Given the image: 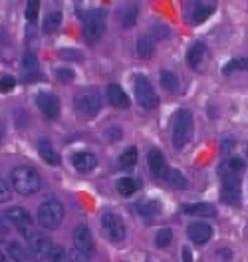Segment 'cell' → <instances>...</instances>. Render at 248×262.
Masks as SVG:
<instances>
[{
	"instance_id": "8fae6325",
	"label": "cell",
	"mask_w": 248,
	"mask_h": 262,
	"mask_svg": "<svg viewBox=\"0 0 248 262\" xmlns=\"http://www.w3.org/2000/svg\"><path fill=\"white\" fill-rule=\"evenodd\" d=\"M36 104L48 120H58L60 118V100L54 94H40L36 98Z\"/></svg>"
},
{
	"instance_id": "f546056e",
	"label": "cell",
	"mask_w": 248,
	"mask_h": 262,
	"mask_svg": "<svg viewBox=\"0 0 248 262\" xmlns=\"http://www.w3.org/2000/svg\"><path fill=\"white\" fill-rule=\"evenodd\" d=\"M239 70H248V58H235V60H231V62L223 68V74L229 76V74L239 72Z\"/></svg>"
},
{
	"instance_id": "5b68a950",
	"label": "cell",
	"mask_w": 248,
	"mask_h": 262,
	"mask_svg": "<svg viewBox=\"0 0 248 262\" xmlns=\"http://www.w3.org/2000/svg\"><path fill=\"white\" fill-rule=\"evenodd\" d=\"M105 32V12L101 8H95V10H89L83 18V38L93 44L97 42Z\"/></svg>"
},
{
	"instance_id": "bcb514c9",
	"label": "cell",
	"mask_w": 248,
	"mask_h": 262,
	"mask_svg": "<svg viewBox=\"0 0 248 262\" xmlns=\"http://www.w3.org/2000/svg\"><path fill=\"white\" fill-rule=\"evenodd\" d=\"M247 155H248V147H247Z\"/></svg>"
},
{
	"instance_id": "7a4b0ae2",
	"label": "cell",
	"mask_w": 248,
	"mask_h": 262,
	"mask_svg": "<svg viewBox=\"0 0 248 262\" xmlns=\"http://www.w3.org/2000/svg\"><path fill=\"white\" fill-rule=\"evenodd\" d=\"M193 137V116L189 110L181 108L177 110V114L173 116V145L177 149H183Z\"/></svg>"
},
{
	"instance_id": "e575fe53",
	"label": "cell",
	"mask_w": 248,
	"mask_h": 262,
	"mask_svg": "<svg viewBox=\"0 0 248 262\" xmlns=\"http://www.w3.org/2000/svg\"><path fill=\"white\" fill-rule=\"evenodd\" d=\"M22 66H24V70H26V72H28V70H32V72L36 74V70H38L36 56H34V54H30V52H26V54H24V60H22Z\"/></svg>"
},
{
	"instance_id": "d6a6232c",
	"label": "cell",
	"mask_w": 248,
	"mask_h": 262,
	"mask_svg": "<svg viewBox=\"0 0 248 262\" xmlns=\"http://www.w3.org/2000/svg\"><path fill=\"white\" fill-rule=\"evenodd\" d=\"M68 259V253L64 251V247H52V251H50V257H48V261L50 262H66Z\"/></svg>"
},
{
	"instance_id": "4fadbf2b",
	"label": "cell",
	"mask_w": 248,
	"mask_h": 262,
	"mask_svg": "<svg viewBox=\"0 0 248 262\" xmlns=\"http://www.w3.org/2000/svg\"><path fill=\"white\" fill-rule=\"evenodd\" d=\"M187 235H189V239H191L195 245L201 247V245H207V243L211 241V237H213V227L207 225V223L197 221V223H191V225H189Z\"/></svg>"
},
{
	"instance_id": "83f0119b",
	"label": "cell",
	"mask_w": 248,
	"mask_h": 262,
	"mask_svg": "<svg viewBox=\"0 0 248 262\" xmlns=\"http://www.w3.org/2000/svg\"><path fill=\"white\" fill-rule=\"evenodd\" d=\"M137 16H139V8H137L135 4H129V6L123 10V14H121V24H123L125 28H131V26L137 22Z\"/></svg>"
},
{
	"instance_id": "277c9868",
	"label": "cell",
	"mask_w": 248,
	"mask_h": 262,
	"mask_svg": "<svg viewBox=\"0 0 248 262\" xmlns=\"http://www.w3.org/2000/svg\"><path fill=\"white\" fill-rule=\"evenodd\" d=\"M221 183H223V201L233 207H239L241 205V175L221 165Z\"/></svg>"
},
{
	"instance_id": "74e56055",
	"label": "cell",
	"mask_w": 248,
	"mask_h": 262,
	"mask_svg": "<svg viewBox=\"0 0 248 262\" xmlns=\"http://www.w3.org/2000/svg\"><path fill=\"white\" fill-rule=\"evenodd\" d=\"M14 86H16V80H14L12 76H4V78H0V92H10Z\"/></svg>"
},
{
	"instance_id": "ffe728a7",
	"label": "cell",
	"mask_w": 248,
	"mask_h": 262,
	"mask_svg": "<svg viewBox=\"0 0 248 262\" xmlns=\"http://www.w3.org/2000/svg\"><path fill=\"white\" fill-rule=\"evenodd\" d=\"M50 251H52V245L46 237H34L32 239V253H34V259L36 261H44L50 257Z\"/></svg>"
},
{
	"instance_id": "d4e9b609",
	"label": "cell",
	"mask_w": 248,
	"mask_h": 262,
	"mask_svg": "<svg viewBox=\"0 0 248 262\" xmlns=\"http://www.w3.org/2000/svg\"><path fill=\"white\" fill-rule=\"evenodd\" d=\"M135 163H137V147H127L119 157V167L121 169H131Z\"/></svg>"
},
{
	"instance_id": "ee69618b",
	"label": "cell",
	"mask_w": 248,
	"mask_h": 262,
	"mask_svg": "<svg viewBox=\"0 0 248 262\" xmlns=\"http://www.w3.org/2000/svg\"><path fill=\"white\" fill-rule=\"evenodd\" d=\"M0 262H8V255L2 253V251H0Z\"/></svg>"
},
{
	"instance_id": "b9f144b4",
	"label": "cell",
	"mask_w": 248,
	"mask_h": 262,
	"mask_svg": "<svg viewBox=\"0 0 248 262\" xmlns=\"http://www.w3.org/2000/svg\"><path fill=\"white\" fill-rule=\"evenodd\" d=\"M6 237H8V225L0 221V243H4V241H6Z\"/></svg>"
},
{
	"instance_id": "2e32d148",
	"label": "cell",
	"mask_w": 248,
	"mask_h": 262,
	"mask_svg": "<svg viewBox=\"0 0 248 262\" xmlns=\"http://www.w3.org/2000/svg\"><path fill=\"white\" fill-rule=\"evenodd\" d=\"M107 100H109V104L113 108H121V110L129 108V104H131L129 98H127V94L123 92V88L117 86V84H109L107 86Z\"/></svg>"
},
{
	"instance_id": "f35d334b",
	"label": "cell",
	"mask_w": 248,
	"mask_h": 262,
	"mask_svg": "<svg viewBox=\"0 0 248 262\" xmlns=\"http://www.w3.org/2000/svg\"><path fill=\"white\" fill-rule=\"evenodd\" d=\"M56 76H58V80H62V82L74 80V72L68 70V68H58V70H56Z\"/></svg>"
},
{
	"instance_id": "ba28073f",
	"label": "cell",
	"mask_w": 248,
	"mask_h": 262,
	"mask_svg": "<svg viewBox=\"0 0 248 262\" xmlns=\"http://www.w3.org/2000/svg\"><path fill=\"white\" fill-rule=\"evenodd\" d=\"M76 110L83 120H91L101 110V98L95 92H83L76 100Z\"/></svg>"
},
{
	"instance_id": "484cf974",
	"label": "cell",
	"mask_w": 248,
	"mask_h": 262,
	"mask_svg": "<svg viewBox=\"0 0 248 262\" xmlns=\"http://www.w3.org/2000/svg\"><path fill=\"white\" fill-rule=\"evenodd\" d=\"M165 181L169 183V185H173L175 189H187L189 187V181L177 171V169H169V173H167V177H165Z\"/></svg>"
},
{
	"instance_id": "f1b7e54d",
	"label": "cell",
	"mask_w": 248,
	"mask_h": 262,
	"mask_svg": "<svg viewBox=\"0 0 248 262\" xmlns=\"http://www.w3.org/2000/svg\"><path fill=\"white\" fill-rule=\"evenodd\" d=\"M8 255L14 262H24L26 261V251L22 249V245L18 241H10L8 243Z\"/></svg>"
},
{
	"instance_id": "44dd1931",
	"label": "cell",
	"mask_w": 248,
	"mask_h": 262,
	"mask_svg": "<svg viewBox=\"0 0 248 262\" xmlns=\"http://www.w3.org/2000/svg\"><path fill=\"white\" fill-rule=\"evenodd\" d=\"M137 213L145 219H151V217H157L161 213V205H159V201H153V199L151 201H141L137 205Z\"/></svg>"
},
{
	"instance_id": "f6af8a7d",
	"label": "cell",
	"mask_w": 248,
	"mask_h": 262,
	"mask_svg": "<svg viewBox=\"0 0 248 262\" xmlns=\"http://www.w3.org/2000/svg\"><path fill=\"white\" fill-rule=\"evenodd\" d=\"M0 143H2V131H0Z\"/></svg>"
},
{
	"instance_id": "cb8c5ba5",
	"label": "cell",
	"mask_w": 248,
	"mask_h": 262,
	"mask_svg": "<svg viewBox=\"0 0 248 262\" xmlns=\"http://www.w3.org/2000/svg\"><path fill=\"white\" fill-rule=\"evenodd\" d=\"M161 86L167 90V92H177L179 90V80H177V76L173 74V72H169V70H161Z\"/></svg>"
},
{
	"instance_id": "ab89813d",
	"label": "cell",
	"mask_w": 248,
	"mask_h": 262,
	"mask_svg": "<svg viewBox=\"0 0 248 262\" xmlns=\"http://www.w3.org/2000/svg\"><path fill=\"white\" fill-rule=\"evenodd\" d=\"M105 137H107V139H109V141L113 143V141H117V139L121 137V130L113 126V128H111V130H109V131H105Z\"/></svg>"
},
{
	"instance_id": "7402d4cb",
	"label": "cell",
	"mask_w": 248,
	"mask_h": 262,
	"mask_svg": "<svg viewBox=\"0 0 248 262\" xmlns=\"http://www.w3.org/2000/svg\"><path fill=\"white\" fill-rule=\"evenodd\" d=\"M62 24V12L60 10H50L44 18V32L46 34H54Z\"/></svg>"
},
{
	"instance_id": "60d3db41",
	"label": "cell",
	"mask_w": 248,
	"mask_h": 262,
	"mask_svg": "<svg viewBox=\"0 0 248 262\" xmlns=\"http://www.w3.org/2000/svg\"><path fill=\"white\" fill-rule=\"evenodd\" d=\"M60 56H62V58H76V60H82V52H78V50H62Z\"/></svg>"
},
{
	"instance_id": "3957f363",
	"label": "cell",
	"mask_w": 248,
	"mask_h": 262,
	"mask_svg": "<svg viewBox=\"0 0 248 262\" xmlns=\"http://www.w3.org/2000/svg\"><path fill=\"white\" fill-rule=\"evenodd\" d=\"M62 221H64V205L58 199H48L40 205V209H38L40 227H44L48 231H54L62 225Z\"/></svg>"
},
{
	"instance_id": "30bf717a",
	"label": "cell",
	"mask_w": 248,
	"mask_h": 262,
	"mask_svg": "<svg viewBox=\"0 0 248 262\" xmlns=\"http://www.w3.org/2000/svg\"><path fill=\"white\" fill-rule=\"evenodd\" d=\"M74 245H76L78 251L85 253L87 257L95 251V243H93V235H91L89 227H85V225H78V227L74 229Z\"/></svg>"
},
{
	"instance_id": "9a60e30c",
	"label": "cell",
	"mask_w": 248,
	"mask_h": 262,
	"mask_svg": "<svg viewBox=\"0 0 248 262\" xmlns=\"http://www.w3.org/2000/svg\"><path fill=\"white\" fill-rule=\"evenodd\" d=\"M215 10H217V4H213V2H195V4L191 6V22H193V24H201V22H205Z\"/></svg>"
},
{
	"instance_id": "7bdbcfd3",
	"label": "cell",
	"mask_w": 248,
	"mask_h": 262,
	"mask_svg": "<svg viewBox=\"0 0 248 262\" xmlns=\"http://www.w3.org/2000/svg\"><path fill=\"white\" fill-rule=\"evenodd\" d=\"M181 257H183V262H191V261H193V257H191V251H189L187 247L181 251Z\"/></svg>"
},
{
	"instance_id": "8d00e7d4",
	"label": "cell",
	"mask_w": 248,
	"mask_h": 262,
	"mask_svg": "<svg viewBox=\"0 0 248 262\" xmlns=\"http://www.w3.org/2000/svg\"><path fill=\"white\" fill-rule=\"evenodd\" d=\"M10 197H12V191H10L8 183H6L4 179H0V203L10 201Z\"/></svg>"
},
{
	"instance_id": "836d02e7",
	"label": "cell",
	"mask_w": 248,
	"mask_h": 262,
	"mask_svg": "<svg viewBox=\"0 0 248 262\" xmlns=\"http://www.w3.org/2000/svg\"><path fill=\"white\" fill-rule=\"evenodd\" d=\"M38 10H40V2H38V0H30V2L26 4V18H28L30 22H36Z\"/></svg>"
},
{
	"instance_id": "1f68e13d",
	"label": "cell",
	"mask_w": 248,
	"mask_h": 262,
	"mask_svg": "<svg viewBox=\"0 0 248 262\" xmlns=\"http://www.w3.org/2000/svg\"><path fill=\"white\" fill-rule=\"evenodd\" d=\"M225 167L229 169V171H233V173H237V175H241L243 171H245V167H247V163H245V159H241V157H231L227 163H225Z\"/></svg>"
},
{
	"instance_id": "d6986e66",
	"label": "cell",
	"mask_w": 248,
	"mask_h": 262,
	"mask_svg": "<svg viewBox=\"0 0 248 262\" xmlns=\"http://www.w3.org/2000/svg\"><path fill=\"white\" fill-rule=\"evenodd\" d=\"M38 153H40V157H42L48 165H52V167H56V165L62 163L60 155L54 151V147H52V143H50L48 139H42V141H40V145H38Z\"/></svg>"
},
{
	"instance_id": "d590c367",
	"label": "cell",
	"mask_w": 248,
	"mask_h": 262,
	"mask_svg": "<svg viewBox=\"0 0 248 262\" xmlns=\"http://www.w3.org/2000/svg\"><path fill=\"white\" fill-rule=\"evenodd\" d=\"M68 261L70 262H89V257H87L85 253L78 251V249H72V251L68 253Z\"/></svg>"
},
{
	"instance_id": "9c48e42d",
	"label": "cell",
	"mask_w": 248,
	"mask_h": 262,
	"mask_svg": "<svg viewBox=\"0 0 248 262\" xmlns=\"http://www.w3.org/2000/svg\"><path fill=\"white\" fill-rule=\"evenodd\" d=\"M101 229L105 231V235H107V239L111 243H123V239H125V225H123V221L117 215L103 213L101 215Z\"/></svg>"
},
{
	"instance_id": "ac0fdd59",
	"label": "cell",
	"mask_w": 248,
	"mask_h": 262,
	"mask_svg": "<svg viewBox=\"0 0 248 262\" xmlns=\"http://www.w3.org/2000/svg\"><path fill=\"white\" fill-rule=\"evenodd\" d=\"M185 215H193V217H215L217 209L211 203H191V205H183L181 209Z\"/></svg>"
},
{
	"instance_id": "5bb4252c",
	"label": "cell",
	"mask_w": 248,
	"mask_h": 262,
	"mask_svg": "<svg viewBox=\"0 0 248 262\" xmlns=\"http://www.w3.org/2000/svg\"><path fill=\"white\" fill-rule=\"evenodd\" d=\"M72 165H74V169H78L80 173H87V171L95 169L97 157H95L93 153H89V151H78V153L72 155Z\"/></svg>"
},
{
	"instance_id": "e0dca14e",
	"label": "cell",
	"mask_w": 248,
	"mask_h": 262,
	"mask_svg": "<svg viewBox=\"0 0 248 262\" xmlns=\"http://www.w3.org/2000/svg\"><path fill=\"white\" fill-rule=\"evenodd\" d=\"M205 56H207V46L203 42H195L187 52V62L193 70H199L201 64L205 62Z\"/></svg>"
},
{
	"instance_id": "4316f807",
	"label": "cell",
	"mask_w": 248,
	"mask_h": 262,
	"mask_svg": "<svg viewBox=\"0 0 248 262\" xmlns=\"http://www.w3.org/2000/svg\"><path fill=\"white\" fill-rule=\"evenodd\" d=\"M137 187H139V183H137L135 179H131V177H123V179L117 181V191H119L121 195H125V197L133 195V193L137 191Z\"/></svg>"
},
{
	"instance_id": "7c38bea8",
	"label": "cell",
	"mask_w": 248,
	"mask_h": 262,
	"mask_svg": "<svg viewBox=\"0 0 248 262\" xmlns=\"http://www.w3.org/2000/svg\"><path fill=\"white\" fill-rule=\"evenodd\" d=\"M147 163H149L151 173H153L157 179H163V181H165V177H167V173H169V167H167V161H165L163 153H161L157 147L149 149V153H147Z\"/></svg>"
},
{
	"instance_id": "8992f818",
	"label": "cell",
	"mask_w": 248,
	"mask_h": 262,
	"mask_svg": "<svg viewBox=\"0 0 248 262\" xmlns=\"http://www.w3.org/2000/svg\"><path fill=\"white\" fill-rule=\"evenodd\" d=\"M135 94H137V102L141 108L145 110H155L159 106V98L151 86V82L147 80V76L137 74L135 76Z\"/></svg>"
},
{
	"instance_id": "4dcf8cb0",
	"label": "cell",
	"mask_w": 248,
	"mask_h": 262,
	"mask_svg": "<svg viewBox=\"0 0 248 262\" xmlns=\"http://www.w3.org/2000/svg\"><path fill=\"white\" fill-rule=\"evenodd\" d=\"M171 243H173V233H171V229H161V231L157 233V237H155V245H157L159 249H167Z\"/></svg>"
},
{
	"instance_id": "6da1fadb",
	"label": "cell",
	"mask_w": 248,
	"mask_h": 262,
	"mask_svg": "<svg viewBox=\"0 0 248 262\" xmlns=\"http://www.w3.org/2000/svg\"><path fill=\"white\" fill-rule=\"evenodd\" d=\"M12 187L20 195H34L42 187V179L32 167H16L12 171Z\"/></svg>"
},
{
	"instance_id": "603a6c76",
	"label": "cell",
	"mask_w": 248,
	"mask_h": 262,
	"mask_svg": "<svg viewBox=\"0 0 248 262\" xmlns=\"http://www.w3.org/2000/svg\"><path fill=\"white\" fill-rule=\"evenodd\" d=\"M135 52H137V56L139 58H151L153 56V52H155V46H153V40L149 38V36H141L139 40H137V44H135Z\"/></svg>"
},
{
	"instance_id": "52a82bcc",
	"label": "cell",
	"mask_w": 248,
	"mask_h": 262,
	"mask_svg": "<svg viewBox=\"0 0 248 262\" xmlns=\"http://www.w3.org/2000/svg\"><path fill=\"white\" fill-rule=\"evenodd\" d=\"M4 219L12 227H16L28 241L34 239V235H32V217H30V213L26 209H22V207H10V209L4 211Z\"/></svg>"
}]
</instances>
